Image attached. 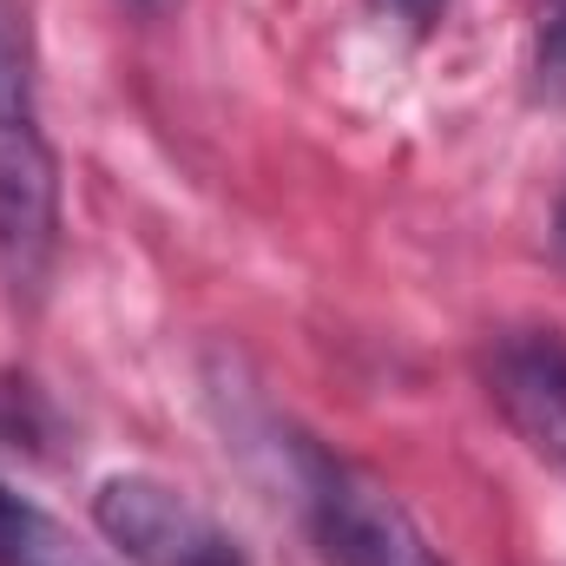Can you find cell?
<instances>
[{
    "instance_id": "cell-1",
    "label": "cell",
    "mask_w": 566,
    "mask_h": 566,
    "mask_svg": "<svg viewBox=\"0 0 566 566\" xmlns=\"http://www.w3.org/2000/svg\"><path fill=\"white\" fill-rule=\"evenodd\" d=\"M60 244V171L33 113L27 53L13 33V7L0 0V277L33 290Z\"/></svg>"
},
{
    "instance_id": "cell-2",
    "label": "cell",
    "mask_w": 566,
    "mask_h": 566,
    "mask_svg": "<svg viewBox=\"0 0 566 566\" xmlns=\"http://www.w3.org/2000/svg\"><path fill=\"white\" fill-rule=\"evenodd\" d=\"M310 507L316 534L343 566H441L409 507L363 468L310 454Z\"/></svg>"
},
{
    "instance_id": "cell-3",
    "label": "cell",
    "mask_w": 566,
    "mask_h": 566,
    "mask_svg": "<svg viewBox=\"0 0 566 566\" xmlns=\"http://www.w3.org/2000/svg\"><path fill=\"white\" fill-rule=\"evenodd\" d=\"M93 521L99 534L139 566H244L238 547L165 481L151 474H113L93 494Z\"/></svg>"
},
{
    "instance_id": "cell-4",
    "label": "cell",
    "mask_w": 566,
    "mask_h": 566,
    "mask_svg": "<svg viewBox=\"0 0 566 566\" xmlns=\"http://www.w3.org/2000/svg\"><path fill=\"white\" fill-rule=\"evenodd\" d=\"M488 389H494L507 428L541 461L566 468V336L560 329L501 336L494 356H488Z\"/></svg>"
},
{
    "instance_id": "cell-5",
    "label": "cell",
    "mask_w": 566,
    "mask_h": 566,
    "mask_svg": "<svg viewBox=\"0 0 566 566\" xmlns=\"http://www.w3.org/2000/svg\"><path fill=\"white\" fill-rule=\"evenodd\" d=\"M0 566H99V560H86L66 527H53L46 514H33L20 501L13 521H7V534H0Z\"/></svg>"
},
{
    "instance_id": "cell-6",
    "label": "cell",
    "mask_w": 566,
    "mask_h": 566,
    "mask_svg": "<svg viewBox=\"0 0 566 566\" xmlns=\"http://www.w3.org/2000/svg\"><path fill=\"white\" fill-rule=\"evenodd\" d=\"M541 86L566 99V0H554V20H547V40H541Z\"/></svg>"
},
{
    "instance_id": "cell-7",
    "label": "cell",
    "mask_w": 566,
    "mask_h": 566,
    "mask_svg": "<svg viewBox=\"0 0 566 566\" xmlns=\"http://www.w3.org/2000/svg\"><path fill=\"white\" fill-rule=\"evenodd\" d=\"M376 7H382L389 20H402V27H428V20H434L448 0H376Z\"/></svg>"
},
{
    "instance_id": "cell-8",
    "label": "cell",
    "mask_w": 566,
    "mask_h": 566,
    "mask_svg": "<svg viewBox=\"0 0 566 566\" xmlns=\"http://www.w3.org/2000/svg\"><path fill=\"white\" fill-rule=\"evenodd\" d=\"M554 238H560V251H566V205H560V231H554Z\"/></svg>"
},
{
    "instance_id": "cell-9",
    "label": "cell",
    "mask_w": 566,
    "mask_h": 566,
    "mask_svg": "<svg viewBox=\"0 0 566 566\" xmlns=\"http://www.w3.org/2000/svg\"><path fill=\"white\" fill-rule=\"evenodd\" d=\"M145 7H165V0H145Z\"/></svg>"
}]
</instances>
